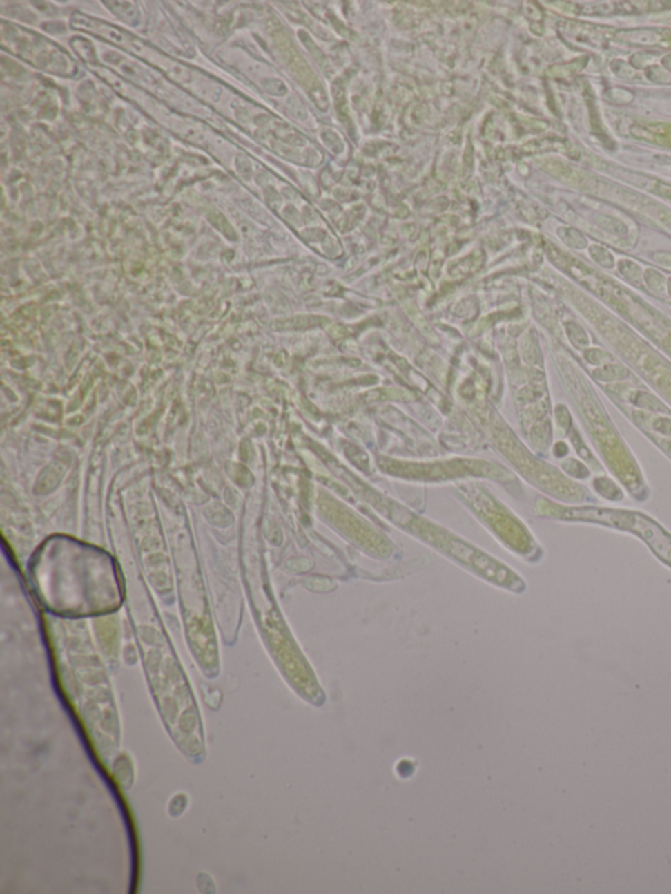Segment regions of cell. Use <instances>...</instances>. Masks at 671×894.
<instances>
[{
    "mask_svg": "<svg viewBox=\"0 0 671 894\" xmlns=\"http://www.w3.org/2000/svg\"><path fill=\"white\" fill-rule=\"evenodd\" d=\"M594 488L595 491L606 500L610 501H620L624 498L623 492L620 491L619 486H616L614 482H611L607 477H596L594 479Z\"/></svg>",
    "mask_w": 671,
    "mask_h": 894,
    "instance_id": "obj_1",
    "label": "cell"
}]
</instances>
